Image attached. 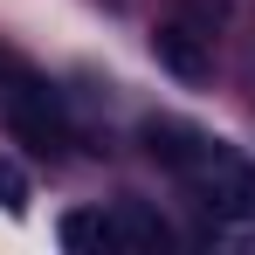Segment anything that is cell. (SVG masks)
<instances>
[{
  "label": "cell",
  "instance_id": "obj_4",
  "mask_svg": "<svg viewBox=\"0 0 255 255\" xmlns=\"http://www.w3.org/2000/svg\"><path fill=\"white\" fill-rule=\"evenodd\" d=\"M62 242H69L76 255H104V249H125V235H118V214H90V207L62 221Z\"/></svg>",
  "mask_w": 255,
  "mask_h": 255
},
{
  "label": "cell",
  "instance_id": "obj_2",
  "mask_svg": "<svg viewBox=\"0 0 255 255\" xmlns=\"http://www.w3.org/2000/svg\"><path fill=\"white\" fill-rule=\"evenodd\" d=\"M152 55H159V69H172L179 83H207V69H214V55H207V28H193L186 14H179V21H159Z\"/></svg>",
  "mask_w": 255,
  "mask_h": 255
},
{
  "label": "cell",
  "instance_id": "obj_1",
  "mask_svg": "<svg viewBox=\"0 0 255 255\" xmlns=\"http://www.w3.org/2000/svg\"><path fill=\"white\" fill-rule=\"evenodd\" d=\"M145 145H152V159H166V166L193 186V200H200L214 221H249L255 214V166L235 159L228 145H207L200 131L166 125V118L145 125Z\"/></svg>",
  "mask_w": 255,
  "mask_h": 255
},
{
  "label": "cell",
  "instance_id": "obj_5",
  "mask_svg": "<svg viewBox=\"0 0 255 255\" xmlns=\"http://www.w3.org/2000/svg\"><path fill=\"white\" fill-rule=\"evenodd\" d=\"M111 214H118V235H125V249H166V242H172V228H166L152 207H145V200H118Z\"/></svg>",
  "mask_w": 255,
  "mask_h": 255
},
{
  "label": "cell",
  "instance_id": "obj_7",
  "mask_svg": "<svg viewBox=\"0 0 255 255\" xmlns=\"http://www.w3.org/2000/svg\"><path fill=\"white\" fill-rule=\"evenodd\" d=\"M186 14H200V21H193V28H221V21H228V0H186Z\"/></svg>",
  "mask_w": 255,
  "mask_h": 255
},
{
  "label": "cell",
  "instance_id": "obj_6",
  "mask_svg": "<svg viewBox=\"0 0 255 255\" xmlns=\"http://www.w3.org/2000/svg\"><path fill=\"white\" fill-rule=\"evenodd\" d=\"M21 200H28V172L14 159H0V207H21Z\"/></svg>",
  "mask_w": 255,
  "mask_h": 255
},
{
  "label": "cell",
  "instance_id": "obj_3",
  "mask_svg": "<svg viewBox=\"0 0 255 255\" xmlns=\"http://www.w3.org/2000/svg\"><path fill=\"white\" fill-rule=\"evenodd\" d=\"M7 118H14V131H21L28 145H42V152L62 145V111H55V97H48L42 83H21V90H14Z\"/></svg>",
  "mask_w": 255,
  "mask_h": 255
}]
</instances>
